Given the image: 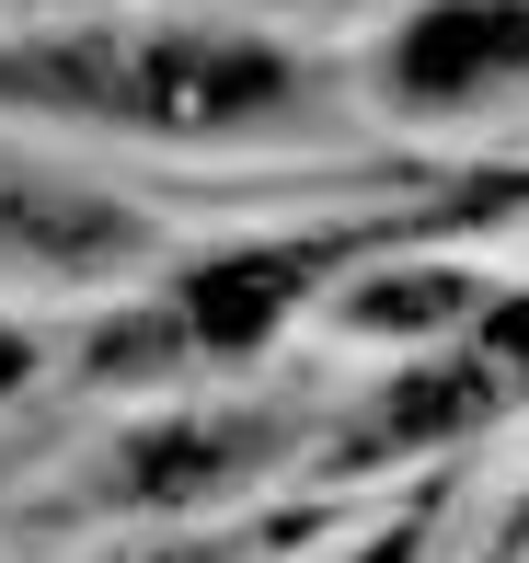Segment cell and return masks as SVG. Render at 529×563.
<instances>
[{
  "instance_id": "6da1fadb",
  "label": "cell",
  "mask_w": 529,
  "mask_h": 563,
  "mask_svg": "<svg viewBox=\"0 0 529 563\" xmlns=\"http://www.w3.org/2000/svg\"><path fill=\"white\" fill-rule=\"evenodd\" d=\"M0 104L150 126V139H242L299 104V69L219 23H92V35L0 46Z\"/></svg>"
},
{
  "instance_id": "7a4b0ae2",
  "label": "cell",
  "mask_w": 529,
  "mask_h": 563,
  "mask_svg": "<svg viewBox=\"0 0 529 563\" xmlns=\"http://www.w3.org/2000/svg\"><path fill=\"white\" fill-rule=\"evenodd\" d=\"M518 69H529V0H426L392 46V104L449 115L472 92L518 81Z\"/></svg>"
},
{
  "instance_id": "3957f363",
  "label": "cell",
  "mask_w": 529,
  "mask_h": 563,
  "mask_svg": "<svg viewBox=\"0 0 529 563\" xmlns=\"http://www.w3.org/2000/svg\"><path fill=\"white\" fill-rule=\"evenodd\" d=\"M115 253H139V219L104 208L81 185H0V265L35 276H104Z\"/></svg>"
},
{
  "instance_id": "277c9868",
  "label": "cell",
  "mask_w": 529,
  "mask_h": 563,
  "mask_svg": "<svg viewBox=\"0 0 529 563\" xmlns=\"http://www.w3.org/2000/svg\"><path fill=\"white\" fill-rule=\"evenodd\" d=\"M276 438H288L276 415H231V426H173V438H139V449H128V495H139V506H185V495H208V483L254 472Z\"/></svg>"
},
{
  "instance_id": "5b68a950",
  "label": "cell",
  "mask_w": 529,
  "mask_h": 563,
  "mask_svg": "<svg viewBox=\"0 0 529 563\" xmlns=\"http://www.w3.org/2000/svg\"><path fill=\"white\" fill-rule=\"evenodd\" d=\"M495 402V368H426V379H403V391H381V415L357 426V449H426V438H449V426H472Z\"/></svg>"
},
{
  "instance_id": "8992f818",
  "label": "cell",
  "mask_w": 529,
  "mask_h": 563,
  "mask_svg": "<svg viewBox=\"0 0 529 563\" xmlns=\"http://www.w3.org/2000/svg\"><path fill=\"white\" fill-rule=\"evenodd\" d=\"M415 552H426V529H415V518H403V529H381V541H368L357 563H415Z\"/></svg>"
},
{
  "instance_id": "52a82bcc",
  "label": "cell",
  "mask_w": 529,
  "mask_h": 563,
  "mask_svg": "<svg viewBox=\"0 0 529 563\" xmlns=\"http://www.w3.org/2000/svg\"><path fill=\"white\" fill-rule=\"evenodd\" d=\"M23 368H35V345H23V334H0V391H12Z\"/></svg>"
},
{
  "instance_id": "ba28073f",
  "label": "cell",
  "mask_w": 529,
  "mask_h": 563,
  "mask_svg": "<svg viewBox=\"0 0 529 563\" xmlns=\"http://www.w3.org/2000/svg\"><path fill=\"white\" fill-rule=\"evenodd\" d=\"M185 563H231V552H185Z\"/></svg>"
}]
</instances>
